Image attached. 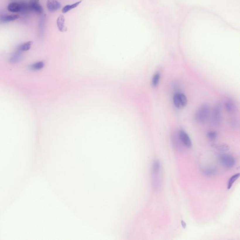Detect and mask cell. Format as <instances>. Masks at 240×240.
<instances>
[{"instance_id":"1","label":"cell","mask_w":240,"mask_h":240,"mask_svg":"<svg viewBox=\"0 0 240 240\" xmlns=\"http://www.w3.org/2000/svg\"><path fill=\"white\" fill-rule=\"evenodd\" d=\"M161 166L158 160L153 161L152 164V178L153 187L156 190H160L161 187Z\"/></svg>"},{"instance_id":"2","label":"cell","mask_w":240,"mask_h":240,"mask_svg":"<svg viewBox=\"0 0 240 240\" xmlns=\"http://www.w3.org/2000/svg\"><path fill=\"white\" fill-rule=\"evenodd\" d=\"M210 114V107L208 104L205 103L199 107L195 114V119L200 124H205L208 120Z\"/></svg>"},{"instance_id":"3","label":"cell","mask_w":240,"mask_h":240,"mask_svg":"<svg viewBox=\"0 0 240 240\" xmlns=\"http://www.w3.org/2000/svg\"><path fill=\"white\" fill-rule=\"evenodd\" d=\"M222 119L221 108L219 104L216 105L213 108L211 118H210V124L213 127H216L220 124Z\"/></svg>"},{"instance_id":"4","label":"cell","mask_w":240,"mask_h":240,"mask_svg":"<svg viewBox=\"0 0 240 240\" xmlns=\"http://www.w3.org/2000/svg\"><path fill=\"white\" fill-rule=\"evenodd\" d=\"M219 160L224 167L227 169L232 168L235 163V159L229 154H221L219 155Z\"/></svg>"},{"instance_id":"5","label":"cell","mask_w":240,"mask_h":240,"mask_svg":"<svg viewBox=\"0 0 240 240\" xmlns=\"http://www.w3.org/2000/svg\"><path fill=\"white\" fill-rule=\"evenodd\" d=\"M174 106L178 109H182L187 105L188 100L186 96L183 93H177L173 98Z\"/></svg>"},{"instance_id":"6","label":"cell","mask_w":240,"mask_h":240,"mask_svg":"<svg viewBox=\"0 0 240 240\" xmlns=\"http://www.w3.org/2000/svg\"><path fill=\"white\" fill-rule=\"evenodd\" d=\"M171 142L172 147L175 150H180L181 148L183 145L181 144L179 135L178 131L174 130L172 131L171 134Z\"/></svg>"},{"instance_id":"7","label":"cell","mask_w":240,"mask_h":240,"mask_svg":"<svg viewBox=\"0 0 240 240\" xmlns=\"http://www.w3.org/2000/svg\"><path fill=\"white\" fill-rule=\"evenodd\" d=\"M178 135L182 145L187 148H191L192 147V141L187 133L181 129L178 131Z\"/></svg>"},{"instance_id":"8","label":"cell","mask_w":240,"mask_h":240,"mask_svg":"<svg viewBox=\"0 0 240 240\" xmlns=\"http://www.w3.org/2000/svg\"><path fill=\"white\" fill-rule=\"evenodd\" d=\"M61 7V4L57 0H47V7L50 12H54L60 9Z\"/></svg>"},{"instance_id":"9","label":"cell","mask_w":240,"mask_h":240,"mask_svg":"<svg viewBox=\"0 0 240 240\" xmlns=\"http://www.w3.org/2000/svg\"><path fill=\"white\" fill-rule=\"evenodd\" d=\"M225 107L226 110L229 113H235L236 111L237 108L235 102L232 99H227V100L225 101Z\"/></svg>"},{"instance_id":"10","label":"cell","mask_w":240,"mask_h":240,"mask_svg":"<svg viewBox=\"0 0 240 240\" xmlns=\"http://www.w3.org/2000/svg\"><path fill=\"white\" fill-rule=\"evenodd\" d=\"M29 7L30 9L37 12L38 14H42L43 12V9L41 5L39 4V1H34L31 0L30 2Z\"/></svg>"},{"instance_id":"11","label":"cell","mask_w":240,"mask_h":240,"mask_svg":"<svg viewBox=\"0 0 240 240\" xmlns=\"http://www.w3.org/2000/svg\"><path fill=\"white\" fill-rule=\"evenodd\" d=\"M65 18L63 15H60L57 19V26L61 32H65L67 31V28L65 25Z\"/></svg>"},{"instance_id":"12","label":"cell","mask_w":240,"mask_h":240,"mask_svg":"<svg viewBox=\"0 0 240 240\" xmlns=\"http://www.w3.org/2000/svg\"><path fill=\"white\" fill-rule=\"evenodd\" d=\"M212 146L217 151L221 152H226L229 150V146L224 143H215L212 145Z\"/></svg>"},{"instance_id":"13","label":"cell","mask_w":240,"mask_h":240,"mask_svg":"<svg viewBox=\"0 0 240 240\" xmlns=\"http://www.w3.org/2000/svg\"><path fill=\"white\" fill-rule=\"evenodd\" d=\"M216 169L213 167H208L204 168L203 170V174L207 177H212L216 174Z\"/></svg>"},{"instance_id":"14","label":"cell","mask_w":240,"mask_h":240,"mask_svg":"<svg viewBox=\"0 0 240 240\" xmlns=\"http://www.w3.org/2000/svg\"><path fill=\"white\" fill-rule=\"evenodd\" d=\"M7 8L10 12H20L21 11V4L17 3H11L8 5Z\"/></svg>"},{"instance_id":"15","label":"cell","mask_w":240,"mask_h":240,"mask_svg":"<svg viewBox=\"0 0 240 240\" xmlns=\"http://www.w3.org/2000/svg\"><path fill=\"white\" fill-rule=\"evenodd\" d=\"M82 1H78L77 3L71 4V5H66L62 9V12L63 13H67L71 10L76 8L78 7L80 4H81Z\"/></svg>"},{"instance_id":"16","label":"cell","mask_w":240,"mask_h":240,"mask_svg":"<svg viewBox=\"0 0 240 240\" xmlns=\"http://www.w3.org/2000/svg\"><path fill=\"white\" fill-rule=\"evenodd\" d=\"M19 16L18 15H4L1 16L0 18L1 21L3 22H7L11 21L18 19Z\"/></svg>"},{"instance_id":"17","label":"cell","mask_w":240,"mask_h":240,"mask_svg":"<svg viewBox=\"0 0 240 240\" xmlns=\"http://www.w3.org/2000/svg\"><path fill=\"white\" fill-rule=\"evenodd\" d=\"M239 177H240V174L237 173L236 174L233 175L230 178V179L228 180V183H227V187L228 190H230L232 188L234 184L239 178Z\"/></svg>"},{"instance_id":"18","label":"cell","mask_w":240,"mask_h":240,"mask_svg":"<svg viewBox=\"0 0 240 240\" xmlns=\"http://www.w3.org/2000/svg\"><path fill=\"white\" fill-rule=\"evenodd\" d=\"M21 52L19 50H17V52L15 53L14 54H13L12 55V56L10 58V61L11 63H13V64H15V63H18V61H19L20 58H21Z\"/></svg>"},{"instance_id":"19","label":"cell","mask_w":240,"mask_h":240,"mask_svg":"<svg viewBox=\"0 0 240 240\" xmlns=\"http://www.w3.org/2000/svg\"><path fill=\"white\" fill-rule=\"evenodd\" d=\"M160 72H157L155 73L152 78V85L153 87H155L159 85L160 80Z\"/></svg>"},{"instance_id":"20","label":"cell","mask_w":240,"mask_h":240,"mask_svg":"<svg viewBox=\"0 0 240 240\" xmlns=\"http://www.w3.org/2000/svg\"><path fill=\"white\" fill-rule=\"evenodd\" d=\"M32 44V41H28V42L25 43L23 44L22 45L19 46V47L18 48V50H19L21 52L29 50L31 48Z\"/></svg>"},{"instance_id":"21","label":"cell","mask_w":240,"mask_h":240,"mask_svg":"<svg viewBox=\"0 0 240 240\" xmlns=\"http://www.w3.org/2000/svg\"><path fill=\"white\" fill-rule=\"evenodd\" d=\"M44 67V64L43 61H39L37 63L33 64L32 65H31L30 68L31 70L37 71V70H40Z\"/></svg>"},{"instance_id":"22","label":"cell","mask_w":240,"mask_h":240,"mask_svg":"<svg viewBox=\"0 0 240 240\" xmlns=\"http://www.w3.org/2000/svg\"><path fill=\"white\" fill-rule=\"evenodd\" d=\"M207 136L209 140L211 141H214L217 138L218 134L215 131H209L207 132Z\"/></svg>"},{"instance_id":"23","label":"cell","mask_w":240,"mask_h":240,"mask_svg":"<svg viewBox=\"0 0 240 240\" xmlns=\"http://www.w3.org/2000/svg\"><path fill=\"white\" fill-rule=\"evenodd\" d=\"M181 225L182 227L184 229H185L186 227V223L185 221L184 220H182L181 221Z\"/></svg>"},{"instance_id":"24","label":"cell","mask_w":240,"mask_h":240,"mask_svg":"<svg viewBox=\"0 0 240 240\" xmlns=\"http://www.w3.org/2000/svg\"><path fill=\"white\" fill-rule=\"evenodd\" d=\"M33 1H39V0H33Z\"/></svg>"}]
</instances>
